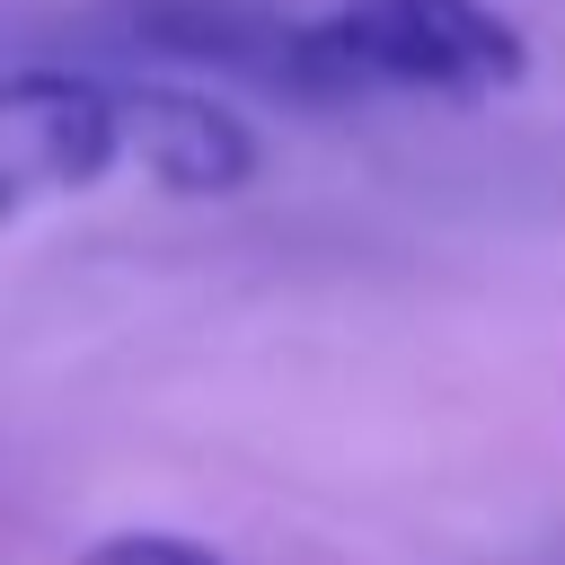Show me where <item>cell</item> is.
<instances>
[{
    "instance_id": "obj_1",
    "label": "cell",
    "mask_w": 565,
    "mask_h": 565,
    "mask_svg": "<svg viewBox=\"0 0 565 565\" xmlns=\"http://www.w3.org/2000/svg\"><path fill=\"white\" fill-rule=\"evenodd\" d=\"M115 168L168 194H230L256 177V132L185 79H97V71H9L0 79V221L53 194H88Z\"/></svg>"
},
{
    "instance_id": "obj_3",
    "label": "cell",
    "mask_w": 565,
    "mask_h": 565,
    "mask_svg": "<svg viewBox=\"0 0 565 565\" xmlns=\"http://www.w3.org/2000/svg\"><path fill=\"white\" fill-rule=\"evenodd\" d=\"M79 565H221V556L194 547V539H177V530H115V539H97Z\"/></svg>"
},
{
    "instance_id": "obj_2",
    "label": "cell",
    "mask_w": 565,
    "mask_h": 565,
    "mask_svg": "<svg viewBox=\"0 0 565 565\" xmlns=\"http://www.w3.org/2000/svg\"><path fill=\"white\" fill-rule=\"evenodd\" d=\"M530 71V44L486 0H335L282 26V97H494Z\"/></svg>"
}]
</instances>
